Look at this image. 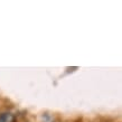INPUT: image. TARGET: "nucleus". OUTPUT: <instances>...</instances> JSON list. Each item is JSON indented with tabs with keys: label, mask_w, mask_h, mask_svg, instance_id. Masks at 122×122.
<instances>
[{
	"label": "nucleus",
	"mask_w": 122,
	"mask_h": 122,
	"mask_svg": "<svg viewBox=\"0 0 122 122\" xmlns=\"http://www.w3.org/2000/svg\"><path fill=\"white\" fill-rule=\"evenodd\" d=\"M0 122H16V118L10 112H4L0 114Z\"/></svg>",
	"instance_id": "nucleus-1"
}]
</instances>
